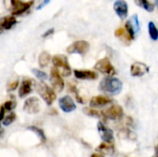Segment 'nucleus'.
<instances>
[{
    "label": "nucleus",
    "mask_w": 158,
    "mask_h": 157,
    "mask_svg": "<svg viewBox=\"0 0 158 157\" xmlns=\"http://www.w3.org/2000/svg\"><path fill=\"white\" fill-rule=\"evenodd\" d=\"M122 81L114 76H106L99 83V90L106 94L117 95L122 90Z\"/></svg>",
    "instance_id": "f257e3e1"
},
{
    "label": "nucleus",
    "mask_w": 158,
    "mask_h": 157,
    "mask_svg": "<svg viewBox=\"0 0 158 157\" xmlns=\"http://www.w3.org/2000/svg\"><path fill=\"white\" fill-rule=\"evenodd\" d=\"M34 88L38 93L39 96L44 100V102L47 105H53V103L56 99V94L52 87L47 85L44 81H39L35 82Z\"/></svg>",
    "instance_id": "f03ea898"
},
{
    "label": "nucleus",
    "mask_w": 158,
    "mask_h": 157,
    "mask_svg": "<svg viewBox=\"0 0 158 157\" xmlns=\"http://www.w3.org/2000/svg\"><path fill=\"white\" fill-rule=\"evenodd\" d=\"M54 68H57L62 77H69L72 74V69L69 64L68 58L64 55H55L52 57Z\"/></svg>",
    "instance_id": "7ed1b4c3"
},
{
    "label": "nucleus",
    "mask_w": 158,
    "mask_h": 157,
    "mask_svg": "<svg viewBox=\"0 0 158 157\" xmlns=\"http://www.w3.org/2000/svg\"><path fill=\"white\" fill-rule=\"evenodd\" d=\"M32 4L33 1L23 3L20 0H5V6L8 10L12 11V16H18L24 13L31 6Z\"/></svg>",
    "instance_id": "20e7f679"
},
{
    "label": "nucleus",
    "mask_w": 158,
    "mask_h": 157,
    "mask_svg": "<svg viewBox=\"0 0 158 157\" xmlns=\"http://www.w3.org/2000/svg\"><path fill=\"white\" fill-rule=\"evenodd\" d=\"M94 69L106 76H114L116 74V69L107 57L98 60L94 65Z\"/></svg>",
    "instance_id": "39448f33"
},
{
    "label": "nucleus",
    "mask_w": 158,
    "mask_h": 157,
    "mask_svg": "<svg viewBox=\"0 0 158 157\" xmlns=\"http://www.w3.org/2000/svg\"><path fill=\"white\" fill-rule=\"evenodd\" d=\"M23 111L30 115L39 114L41 111V101L36 96L28 97L23 104Z\"/></svg>",
    "instance_id": "423d86ee"
},
{
    "label": "nucleus",
    "mask_w": 158,
    "mask_h": 157,
    "mask_svg": "<svg viewBox=\"0 0 158 157\" xmlns=\"http://www.w3.org/2000/svg\"><path fill=\"white\" fill-rule=\"evenodd\" d=\"M50 82H51V86L53 88V90L55 92L60 93L64 90L65 88V81L63 80V77L61 76V74L59 73L58 69L56 68H52L51 71H50Z\"/></svg>",
    "instance_id": "0eeeda50"
},
{
    "label": "nucleus",
    "mask_w": 158,
    "mask_h": 157,
    "mask_svg": "<svg viewBox=\"0 0 158 157\" xmlns=\"http://www.w3.org/2000/svg\"><path fill=\"white\" fill-rule=\"evenodd\" d=\"M125 30L131 38V40H134L138 33L140 32V21L137 14L132 15L130 19H128L125 23Z\"/></svg>",
    "instance_id": "6e6552de"
},
{
    "label": "nucleus",
    "mask_w": 158,
    "mask_h": 157,
    "mask_svg": "<svg viewBox=\"0 0 158 157\" xmlns=\"http://www.w3.org/2000/svg\"><path fill=\"white\" fill-rule=\"evenodd\" d=\"M90 49V43L87 41L80 40L72 43L67 48V52L69 54H78V55H85Z\"/></svg>",
    "instance_id": "1a4fd4ad"
},
{
    "label": "nucleus",
    "mask_w": 158,
    "mask_h": 157,
    "mask_svg": "<svg viewBox=\"0 0 158 157\" xmlns=\"http://www.w3.org/2000/svg\"><path fill=\"white\" fill-rule=\"evenodd\" d=\"M105 116L107 119L110 120H119L123 118L124 110L123 107L119 105H112L106 111H104Z\"/></svg>",
    "instance_id": "9d476101"
},
{
    "label": "nucleus",
    "mask_w": 158,
    "mask_h": 157,
    "mask_svg": "<svg viewBox=\"0 0 158 157\" xmlns=\"http://www.w3.org/2000/svg\"><path fill=\"white\" fill-rule=\"evenodd\" d=\"M58 105L64 113H71L76 110L77 105L69 95H64L58 99Z\"/></svg>",
    "instance_id": "9b49d317"
},
{
    "label": "nucleus",
    "mask_w": 158,
    "mask_h": 157,
    "mask_svg": "<svg viewBox=\"0 0 158 157\" xmlns=\"http://www.w3.org/2000/svg\"><path fill=\"white\" fill-rule=\"evenodd\" d=\"M97 130L103 142L114 143V133L111 129H109L103 121H98Z\"/></svg>",
    "instance_id": "f8f14e48"
},
{
    "label": "nucleus",
    "mask_w": 158,
    "mask_h": 157,
    "mask_svg": "<svg viewBox=\"0 0 158 157\" xmlns=\"http://www.w3.org/2000/svg\"><path fill=\"white\" fill-rule=\"evenodd\" d=\"M34 85H35V82L33 80L29 79V78L24 79L20 82V85L19 86V92H18L19 97V98H25L29 94H31L32 92V87Z\"/></svg>",
    "instance_id": "ddd939ff"
},
{
    "label": "nucleus",
    "mask_w": 158,
    "mask_h": 157,
    "mask_svg": "<svg viewBox=\"0 0 158 157\" xmlns=\"http://www.w3.org/2000/svg\"><path fill=\"white\" fill-rule=\"evenodd\" d=\"M113 103V99L108 95H95L93 96L90 100V107L100 108Z\"/></svg>",
    "instance_id": "4468645a"
},
{
    "label": "nucleus",
    "mask_w": 158,
    "mask_h": 157,
    "mask_svg": "<svg viewBox=\"0 0 158 157\" xmlns=\"http://www.w3.org/2000/svg\"><path fill=\"white\" fill-rule=\"evenodd\" d=\"M130 72L132 77H142L149 72V67L145 63L136 61L131 66Z\"/></svg>",
    "instance_id": "2eb2a0df"
},
{
    "label": "nucleus",
    "mask_w": 158,
    "mask_h": 157,
    "mask_svg": "<svg viewBox=\"0 0 158 157\" xmlns=\"http://www.w3.org/2000/svg\"><path fill=\"white\" fill-rule=\"evenodd\" d=\"M73 74L76 79L81 81H94L98 78V73L90 69H74Z\"/></svg>",
    "instance_id": "dca6fc26"
},
{
    "label": "nucleus",
    "mask_w": 158,
    "mask_h": 157,
    "mask_svg": "<svg viewBox=\"0 0 158 157\" xmlns=\"http://www.w3.org/2000/svg\"><path fill=\"white\" fill-rule=\"evenodd\" d=\"M114 10L117 16L121 19H125L128 17L129 13V6L125 0H117L114 3Z\"/></svg>",
    "instance_id": "f3484780"
},
{
    "label": "nucleus",
    "mask_w": 158,
    "mask_h": 157,
    "mask_svg": "<svg viewBox=\"0 0 158 157\" xmlns=\"http://www.w3.org/2000/svg\"><path fill=\"white\" fill-rule=\"evenodd\" d=\"M96 151H97V153H99L105 156L106 155H112L115 152V145L112 143L103 142L97 146Z\"/></svg>",
    "instance_id": "a211bd4d"
},
{
    "label": "nucleus",
    "mask_w": 158,
    "mask_h": 157,
    "mask_svg": "<svg viewBox=\"0 0 158 157\" xmlns=\"http://www.w3.org/2000/svg\"><path fill=\"white\" fill-rule=\"evenodd\" d=\"M17 23V19L15 16H6L0 19V29L9 30Z\"/></svg>",
    "instance_id": "6ab92c4d"
},
{
    "label": "nucleus",
    "mask_w": 158,
    "mask_h": 157,
    "mask_svg": "<svg viewBox=\"0 0 158 157\" xmlns=\"http://www.w3.org/2000/svg\"><path fill=\"white\" fill-rule=\"evenodd\" d=\"M83 113L89 117L92 118H96L99 119H106L104 111H100L96 108H93V107H84L83 108Z\"/></svg>",
    "instance_id": "aec40b11"
},
{
    "label": "nucleus",
    "mask_w": 158,
    "mask_h": 157,
    "mask_svg": "<svg viewBox=\"0 0 158 157\" xmlns=\"http://www.w3.org/2000/svg\"><path fill=\"white\" fill-rule=\"evenodd\" d=\"M50 62H52V56H51V55L48 52H46V51H43L39 55V56H38V64H39V67L41 68H46L50 64Z\"/></svg>",
    "instance_id": "412c9836"
},
{
    "label": "nucleus",
    "mask_w": 158,
    "mask_h": 157,
    "mask_svg": "<svg viewBox=\"0 0 158 157\" xmlns=\"http://www.w3.org/2000/svg\"><path fill=\"white\" fill-rule=\"evenodd\" d=\"M115 35H116V37L120 39L122 42H127V44L130 43L131 41H132L131 38L130 37V35L128 34V32L126 31L125 28H118V29H117L116 31H115Z\"/></svg>",
    "instance_id": "4be33fe9"
},
{
    "label": "nucleus",
    "mask_w": 158,
    "mask_h": 157,
    "mask_svg": "<svg viewBox=\"0 0 158 157\" xmlns=\"http://www.w3.org/2000/svg\"><path fill=\"white\" fill-rule=\"evenodd\" d=\"M134 2L138 6L143 8L148 12H153L155 9V5L149 0H134Z\"/></svg>",
    "instance_id": "5701e85b"
},
{
    "label": "nucleus",
    "mask_w": 158,
    "mask_h": 157,
    "mask_svg": "<svg viewBox=\"0 0 158 157\" xmlns=\"http://www.w3.org/2000/svg\"><path fill=\"white\" fill-rule=\"evenodd\" d=\"M27 130H31V131H32V132H34V133L39 137V139L41 140L42 143H45V142H46L45 133H44V131L41 128L36 127V126H30V127L27 128Z\"/></svg>",
    "instance_id": "b1692460"
},
{
    "label": "nucleus",
    "mask_w": 158,
    "mask_h": 157,
    "mask_svg": "<svg viewBox=\"0 0 158 157\" xmlns=\"http://www.w3.org/2000/svg\"><path fill=\"white\" fill-rule=\"evenodd\" d=\"M148 31H149V36L153 41H157L158 40V29L155 22L150 21L148 23Z\"/></svg>",
    "instance_id": "393cba45"
},
{
    "label": "nucleus",
    "mask_w": 158,
    "mask_h": 157,
    "mask_svg": "<svg viewBox=\"0 0 158 157\" xmlns=\"http://www.w3.org/2000/svg\"><path fill=\"white\" fill-rule=\"evenodd\" d=\"M16 119H17V115H16V113H15V112H10L8 115H6V116L5 117L4 120L2 121V124H3V126H5V127H8V126H10L12 123H14V122L16 121Z\"/></svg>",
    "instance_id": "a878e982"
},
{
    "label": "nucleus",
    "mask_w": 158,
    "mask_h": 157,
    "mask_svg": "<svg viewBox=\"0 0 158 157\" xmlns=\"http://www.w3.org/2000/svg\"><path fill=\"white\" fill-rule=\"evenodd\" d=\"M31 71H32L33 75H34L40 81H46V80L48 79V75H47L44 71L39 69V68H32Z\"/></svg>",
    "instance_id": "bb28decb"
},
{
    "label": "nucleus",
    "mask_w": 158,
    "mask_h": 157,
    "mask_svg": "<svg viewBox=\"0 0 158 157\" xmlns=\"http://www.w3.org/2000/svg\"><path fill=\"white\" fill-rule=\"evenodd\" d=\"M2 105L4 106V108H5L6 112H9V113H10V112H13V110L16 108V106H17V103H16V101H15V100L11 99V100H7V101H6Z\"/></svg>",
    "instance_id": "cd10ccee"
},
{
    "label": "nucleus",
    "mask_w": 158,
    "mask_h": 157,
    "mask_svg": "<svg viewBox=\"0 0 158 157\" xmlns=\"http://www.w3.org/2000/svg\"><path fill=\"white\" fill-rule=\"evenodd\" d=\"M19 81H10V82L7 84V86H6V89H7L6 91H7V92H13V91L17 90V88L19 87Z\"/></svg>",
    "instance_id": "c85d7f7f"
},
{
    "label": "nucleus",
    "mask_w": 158,
    "mask_h": 157,
    "mask_svg": "<svg viewBox=\"0 0 158 157\" xmlns=\"http://www.w3.org/2000/svg\"><path fill=\"white\" fill-rule=\"evenodd\" d=\"M68 89H69V91L70 93H74V94L78 93L77 86H76L75 83H73V81H69V82L68 83Z\"/></svg>",
    "instance_id": "c756f323"
},
{
    "label": "nucleus",
    "mask_w": 158,
    "mask_h": 157,
    "mask_svg": "<svg viewBox=\"0 0 158 157\" xmlns=\"http://www.w3.org/2000/svg\"><path fill=\"white\" fill-rule=\"evenodd\" d=\"M5 117H6V110L3 105H0V123H2Z\"/></svg>",
    "instance_id": "7c9ffc66"
},
{
    "label": "nucleus",
    "mask_w": 158,
    "mask_h": 157,
    "mask_svg": "<svg viewBox=\"0 0 158 157\" xmlns=\"http://www.w3.org/2000/svg\"><path fill=\"white\" fill-rule=\"evenodd\" d=\"M54 31H55V30H54L53 28H52V29H49V30H47L42 36H43L44 38H46V37L50 36L51 34H53V33H54Z\"/></svg>",
    "instance_id": "2f4dec72"
},
{
    "label": "nucleus",
    "mask_w": 158,
    "mask_h": 157,
    "mask_svg": "<svg viewBox=\"0 0 158 157\" xmlns=\"http://www.w3.org/2000/svg\"><path fill=\"white\" fill-rule=\"evenodd\" d=\"M50 1H51V0H44V1H43V2H42V3H41L37 7H36V8H37L38 10H39V9H42V8H43L44 6H46Z\"/></svg>",
    "instance_id": "473e14b6"
},
{
    "label": "nucleus",
    "mask_w": 158,
    "mask_h": 157,
    "mask_svg": "<svg viewBox=\"0 0 158 157\" xmlns=\"http://www.w3.org/2000/svg\"><path fill=\"white\" fill-rule=\"evenodd\" d=\"M91 157H105V155H101V154H99V153H94V154H93Z\"/></svg>",
    "instance_id": "72a5a7b5"
},
{
    "label": "nucleus",
    "mask_w": 158,
    "mask_h": 157,
    "mask_svg": "<svg viewBox=\"0 0 158 157\" xmlns=\"http://www.w3.org/2000/svg\"><path fill=\"white\" fill-rule=\"evenodd\" d=\"M155 3H156V6L158 7V0H155Z\"/></svg>",
    "instance_id": "f704fd0d"
},
{
    "label": "nucleus",
    "mask_w": 158,
    "mask_h": 157,
    "mask_svg": "<svg viewBox=\"0 0 158 157\" xmlns=\"http://www.w3.org/2000/svg\"><path fill=\"white\" fill-rule=\"evenodd\" d=\"M2 32V29H0V33Z\"/></svg>",
    "instance_id": "c9c22d12"
},
{
    "label": "nucleus",
    "mask_w": 158,
    "mask_h": 157,
    "mask_svg": "<svg viewBox=\"0 0 158 157\" xmlns=\"http://www.w3.org/2000/svg\"><path fill=\"white\" fill-rule=\"evenodd\" d=\"M156 153H157V155H158V147H157V150H156Z\"/></svg>",
    "instance_id": "e433bc0d"
},
{
    "label": "nucleus",
    "mask_w": 158,
    "mask_h": 157,
    "mask_svg": "<svg viewBox=\"0 0 158 157\" xmlns=\"http://www.w3.org/2000/svg\"><path fill=\"white\" fill-rule=\"evenodd\" d=\"M0 129H1V123H0Z\"/></svg>",
    "instance_id": "4c0bfd02"
}]
</instances>
